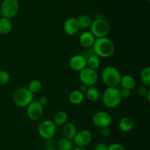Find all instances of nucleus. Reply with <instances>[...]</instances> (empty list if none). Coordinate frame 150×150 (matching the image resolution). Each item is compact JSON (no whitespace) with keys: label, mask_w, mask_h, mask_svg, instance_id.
I'll use <instances>...</instances> for the list:
<instances>
[{"label":"nucleus","mask_w":150,"mask_h":150,"mask_svg":"<svg viewBox=\"0 0 150 150\" xmlns=\"http://www.w3.org/2000/svg\"><path fill=\"white\" fill-rule=\"evenodd\" d=\"M94 53L100 58H109L115 52V45L110 38H96L92 47Z\"/></svg>","instance_id":"nucleus-1"},{"label":"nucleus","mask_w":150,"mask_h":150,"mask_svg":"<svg viewBox=\"0 0 150 150\" xmlns=\"http://www.w3.org/2000/svg\"><path fill=\"white\" fill-rule=\"evenodd\" d=\"M100 77L108 87H117L120 83L122 74L117 67L107 66L101 72Z\"/></svg>","instance_id":"nucleus-2"},{"label":"nucleus","mask_w":150,"mask_h":150,"mask_svg":"<svg viewBox=\"0 0 150 150\" xmlns=\"http://www.w3.org/2000/svg\"><path fill=\"white\" fill-rule=\"evenodd\" d=\"M120 89L117 87H107L103 95V103L106 108L113 109L120 105L122 102Z\"/></svg>","instance_id":"nucleus-3"},{"label":"nucleus","mask_w":150,"mask_h":150,"mask_svg":"<svg viewBox=\"0 0 150 150\" xmlns=\"http://www.w3.org/2000/svg\"><path fill=\"white\" fill-rule=\"evenodd\" d=\"M34 100V95L26 87H18L13 94V100L17 106L27 107Z\"/></svg>","instance_id":"nucleus-4"},{"label":"nucleus","mask_w":150,"mask_h":150,"mask_svg":"<svg viewBox=\"0 0 150 150\" xmlns=\"http://www.w3.org/2000/svg\"><path fill=\"white\" fill-rule=\"evenodd\" d=\"M111 30L109 23L103 18H98L92 21L90 32L95 38H105Z\"/></svg>","instance_id":"nucleus-5"},{"label":"nucleus","mask_w":150,"mask_h":150,"mask_svg":"<svg viewBox=\"0 0 150 150\" xmlns=\"http://www.w3.org/2000/svg\"><path fill=\"white\" fill-rule=\"evenodd\" d=\"M19 10L18 0H3L0 7L1 17L11 19L17 15Z\"/></svg>","instance_id":"nucleus-6"},{"label":"nucleus","mask_w":150,"mask_h":150,"mask_svg":"<svg viewBox=\"0 0 150 150\" xmlns=\"http://www.w3.org/2000/svg\"><path fill=\"white\" fill-rule=\"evenodd\" d=\"M57 126L52 120H45L41 122L38 127L39 136L45 140H51L55 135Z\"/></svg>","instance_id":"nucleus-7"},{"label":"nucleus","mask_w":150,"mask_h":150,"mask_svg":"<svg viewBox=\"0 0 150 150\" xmlns=\"http://www.w3.org/2000/svg\"><path fill=\"white\" fill-rule=\"evenodd\" d=\"M98 79L99 77L96 70H92L89 67H85L79 72V79L81 84L85 85L87 87L95 86L98 83Z\"/></svg>","instance_id":"nucleus-8"},{"label":"nucleus","mask_w":150,"mask_h":150,"mask_svg":"<svg viewBox=\"0 0 150 150\" xmlns=\"http://www.w3.org/2000/svg\"><path fill=\"white\" fill-rule=\"evenodd\" d=\"M92 122L96 127L103 128L109 127L112 123V117L109 113L104 111H99L95 113L92 117Z\"/></svg>","instance_id":"nucleus-9"},{"label":"nucleus","mask_w":150,"mask_h":150,"mask_svg":"<svg viewBox=\"0 0 150 150\" xmlns=\"http://www.w3.org/2000/svg\"><path fill=\"white\" fill-rule=\"evenodd\" d=\"M26 108L27 117L32 121H38L42 117L43 106L40 105L38 101H32Z\"/></svg>","instance_id":"nucleus-10"},{"label":"nucleus","mask_w":150,"mask_h":150,"mask_svg":"<svg viewBox=\"0 0 150 150\" xmlns=\"http://www.w3.org/2000/svg\"><path fill=\"white\" fill-rule=\"evenodd\" d=\"M92 140V133L88 130H81L77 132L75 137L73 138V142L76 145V146L85 147L91 143Z\"/></svg>","instance_id":"nucleus-11"},{"label":"nucleus","mask_w":150,"mask_h":150,"mask_svg":"<svg viewBox=\"0 0 150 150\" xmlns=\"http://www.w3.org/2000/svg\"><path fill=\"white\" fill-rule=\"evenodd\" d=\"M69 66L73 71L80 72L86 67V59L81 54H76L69 60Z\"/></svg>","instance_id":"nucleus-12"},{"label":"nucleus","mask_w":150,"mask_h":150,"mask_svg":"<svg viewBox=\"0 0 150 150\" xmlns=\"http://www.w3.org/2000/svg\"><path fill=\"white\" fill-rule=\"evenodd\" d=\"M63 29H64V33L68 36H73L76 35L80 30L77 18L71 17L66 19L64 23Z\"/></svg>","instance_id":"nucleus-13"},{"label":"nucleus","mask_w":150,"mask_h":150,"mask_svg":"<svg viewBox=\"0 0 150 150\" xmlns=\"http://www.w3.org/2000/svg\"><path fill=\"white\" fill-rule=\"evenodd\" d=\"M95 40L96 38L91 33L90 31H85L81 34L80 38H79V42L83 48L86 49V48H91L93 47Z\"/></svg>","instance_id":"nucleus-14"},{"label":"nucleus","mask_w":150,"mask_h":150,"mask_svg":"<svg viewBox=\"0 0 150 150\" xmlns=\"http://www.w3.org/2000/svg\"><path fill=\"white\" fill-rule=\"evenodd\" d=\"M62 134L64 136V138L70 139V140H73V138L75 137V136L77 133L78 130L77 127H76V126L73 123L67 122V123H65L62 126Z\"/></svg>","instance_id":"nucleus-15"},{"label":"nucleus","mask_w":150,"mask_h":150,"mask_svg":"<svg viewBox=\"0 0 150 150\" xmlns=\"http://www.w3.org/2000/svg\"><path fill=\"white\" fill-rule=\"evenodd\" d=\"M135 122L130 117H124L119 122V128L122 132H129L134 127Z\"/></svg>","instance_id":"nucleus-16"},{"label":"nucleus","mask_w":150,"mask_h":150,"mask_svg":"<svg viewBox=\"0 0 150 150\" xmlns=\"http://www.w3.org/2000/svg\"><path fill=\"white\" fill-rule=\"evenodd\" d=\"M123 89H127L129 90H132L136 87V80L134 78L130 75H124L122 76L120 83Z\"/></svg>","instance_id":"nucleus-17"},{"label":"nucleus","mask_w":150,"mask_h":150,"mask_svg":"<svg viewBox=\"0 0 150 150\" xmlns=\"http://www.w3.org/2000/svg\"><path fill=\"white\" fill-rule=\"evenodd\" d=\"M13 23L10 19L1 17L0 18V35H7L11 32Z\"/></svg>","instance_id":"nucleus-18"},{"label":"nucleus","mask_w":150,"mask_h":150,"mask_svg":"<svg viewBox=\"0 0 150 150\" xmlns=\"http://www.w3.org/2000/svg\"><path fill=\"white\" fill-rule=\"evenodd\" d=\"M53 122H54L56 126H59V127H61L62 126V127L65 123L68 122V115H67V114L65 111H58L54 115Z\"/></svg>","instance_id":"nucleus-19"},{"label":"nucleus","mask_w":150,"mask_h":150,"mask_svg":"<svg viewBox=\"0 0 150 150\" xmlns=\"http://www.w3.org/2000/svg\"><path fill=\"white\" fill-rule=\"evenodd\" d=\"M78 22H79V25L80 29H90L91 26H92V23L93 20L92 19V18L86 14H83L81 16H79L77 18Z\"/></svg>","instance_id":"nucleus-20"},{"label":"nucleus","mask_w":150,"mask_h":150,"mask_svg":"<svg viewBox=\"0 0 150 150\" xmlns=\"http://www.w3.org/2000/svg\"><path fill=\"white\" fill-rule=\"evenodd\" d=\"M84 100V95L79 90H73L69 95V100L73 105H79Z\"/></svg>","instance_id":"nucleus-21"},{"label":"nucleus","mask_w":150,"mask_h":150,"mask_svg":"<svg viewBox=\"0 0 150 150\" xmlns=\"http://www.w3.org/2000/svg\"><path fill=\"white\" fill-rule=\"evenodd\" d=\"M100 65V58L96 54H92L86 59V67L96 70Z\"/></svg>","instance_id":"nucleus-22"},{"label":"nucleus","mask_w":150,"mask_h":150,"mask_svg":"<svg viewBox=\"0 0 150 150\" xmlns=\"http://www.w3.org/2000/svg\"><path fill=\"white\" fill-rule=\"evenodd\" d=\"M86 97L89 101L95 102L98 100L100 98V92L95 86H90L88 87L86 92Z\"/></svg>","instance_id":"nucleus-23"},{"label":"nucleus","mask_w":150,"mask_h":150,"mask_svg":"<svg viewBox=\"0 0 150 150\" xmlns=\"http://www.w3.org/2000/svg\"><path fill=\"white\" fill-rule=\"evenodd\" d=\"M73 143L72 140L66 138H62L57 142V149L58 150H72L73 149Z\"/></svg>","instance_id":"nucleus-24"},{"label":"nucleus","mask_w":150,"mask_h":150,"mask_svg":"<svg viewBox=\"0 0 150 150\" xmlns=\"http://www.w3.org/2000/svg\"><path fill=\"white\" fill-rule=\"evenodd\" d=\"M42 83L40 82V81L38 80V79H34V80H32L29 83V85H28V89L29 90V92H32V94L38 93L39 92H40V90L42 89Z\"/></svg>","instance_id":"nucleus-25"},{"label":"nucleus","mask_w":150,"mask_h":150,"mask_svg":"<svg viewBox=\"0 0 150 150\" xmlns=\"http://www.w3.org/2000/svg\"><path fill=\"white\" fill-rule=\"evenodd\" d=\"M141 81L144 86L149 87L150 86V67H146L142 70L140 75Z\"/></svg>","instance_id":"nucleus-26"},{"label":"nucleus","mask_w":150,"mask_h":150,"mask_svg":"<svg viewBox=\"0 0 150 150\" xmlns=\"http://www.w3.org/2000/svg\"><path fill=\"white\" fill-rule=\"evenodd\" d=\"M10 79V74L7 70L0 71V85H4L8 83Z\"/></svg>","instance_id":"nucleus-27"},{"label":"nucleus","mask_w":150,"mask_h":150,"mask_svg":"<svg viewBox=\"0 0 150 150\" xmlns=\"http://www.w3.org/2000/svg\"><path fill=\"white\" fill-rule=\"evenodd\" d=\"M149 89H148V87L144 86H141L137 88L136 89V93H137L138 95L142 97H146V95L149 93Z\"/></svg>","instance_id":"nucleus-28"},{"label":"nucleus","mask_w":150,"mask_h":150,"mask_svg":"<svg viewBox=\"0 0 150 150\" xmlns=\"http://www.w3.org/2000/svg\"><path fill=\"white\" fill-rule=\"evenodd\" d=\"M108 150H126V149L122 144L114 143L108 146Z\"/></svg>","instance_id":"nucleus-29"},{"label":"nucleus","mask_w":150,"mask_h":150,"mask_svg":"<svg viewBox=\"0 0 150 150\" xmlns=\"http://www.w3.org/2000/svg\"><path fill=\"white\" fill-rule=\"evenodd\" d=\"M120 94H121V96L122 99L123 98H128L131 95V90L122 88V89L120 90Z\"/></svg>","instance_id":"nucleus-30"},{"label":"nucleus","mask_w":150,"mask_h":150,"mask_svg":"<svg viewBox=\"0 0 150 150\" xmlns=\"http://www.w3.org/2000/svg\"><path fill=\"white\" fill-rule=\"evenodd\" d=\"M101 135L103 137H108L111 135V130L108 128V127L101 128Z\"/></svg>","instance_id":"nucleus-31"},{"label":"nucleus","mask_w":150,"mask_h":150,"mask_svg":"<svg viewBox=\"0 0 150 150\" xmlns=\"http://www.w3.org/2000/svg\"><path fill=\"white\" fill-rule=\"evenodd\" d=\"M108 145L104 143H99L95 146V150H108Z\"/></svg>","instance_id":"nucleus-32"},{"label":"nucleus","mask_w":150,"mask_h":150,"mask_svg":"<svg viewBox=\"0 0 150 150\" xmlns=\"http://www.w3.org/2000/svg\"><path fill=\"white\" fill-rule=\"evenodd\" d=\"M38 102H39V103L40 104V105H42V106H45V105H47L48 103V98H47L46 96H42L40 98L39 100H38Z\"/></svg>","instance_id":"nucleus-33"},{"label":"nucleus","mask_w":150,"mask_h":150,"mask_svg":"<svg viewBox=\"0 0 150 150\" xmlns=\"http://www.w3.org/2000/svg\"><path fill=\"white\" fill-rule=\"evenodd\" d=\"M87 86H86L85 85L83 84H81V86H80V88H79V90L80 91V92H81L82 93H83V92H85L86 91V89H87Z\"/></svg>","instance_id":"nucleus-34"},{"label":"nucleus","mask_w":150,"mask_h":150,"mask_svg":"<svg viewBox=\"0 0 150 150\" xmlns=\"http://www.w3.org/2000/svg\"><path fill=\"white\" fill-rule=\"evenodd\" d=\"M72 150H87L86 147H81V146H74Z\"/></svg>","instance_id":"nucleus-35"},{"label":"nucleus","mask_w":150,"mask_h":150,"mask_svg":"<svg viewBox=\"0 0 150 150\" xmlns=\"http://www.w3.org/2000/svg\"><path fill=\"white\" fill-rule=\"evenodd\" d=\"M146 99H147V100H148V101H149V100H150V91L149 92V93H148L147 95H146Z\"/></svg>","instance_id":"nucleus-36"},{"label":"nucleus","mask_w":150,"mask_h":150,"mask_svg":"<svg viewBox=\"0 0 150 150\" xmlns=\"http://www.w3.org/2000/svg\"><path fill=\"white\" fill-rule=\"evenodd\" d=\"M44 150H56V149H54V148H52V147H48V148H46V149H44Z\"/></svg>","instance_id":"nucleus-37"},{"label":"nucleus","mask_w":150,"mask_h":150,"mask_svg":"<svg viewBox=\"0 0 150 150\" xmlns=\"http://www.w3.org/2000/svg\"><path fill=\"white\" fill-rule=\"evenodd\" d=\"M1 18V13H0V18Z\"/></svg>","instance_id":"nucleus-38"},{"label":"nucleus","mask_w":150,"mask_h":150,"mask_svg":"<svg viewBox=\"0 0 150 150\" xmlns=\"http://www.w3.org/2000/svg\"><path fill=\"white\" fill-rule=\"evenodd\" d=\"M146 1H147L148 2H149V1H150V0H146Z\"/></svg>","instance_id":"nucleus-39"}]
</instances>
